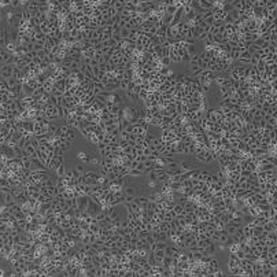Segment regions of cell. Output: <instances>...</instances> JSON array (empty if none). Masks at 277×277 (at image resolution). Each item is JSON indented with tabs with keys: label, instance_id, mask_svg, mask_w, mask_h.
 <instances>
[{
	"label": "cell",
	"instance_id": "cell-1",
	"mask_svg": "<svg viewBox=\"0 0 277 277\" xmlns=\"http://www.w3.org/2000/svg\"><path fill=\"white\" fill-rule=\"evenodd\" d=\"M13 73H14V67H13V66H6V67L1 69V76H3V77H7V78L11 77Z\"/></svg>",
	"mask_w": 277,
	"mask_h": 277
},
{
	"label": "cell",
	"instance_id": "cell-3",
	"mask_svg": "<svg viewBox=\"0 0 277 277\" xmlns=\"http://www.w3.org/2000/svg\"><path fill=\"white\" fill-rule=\"evenodd\" d=\"M125 193H126V195L133 196V195H135V189H133V188H126V189H125Z\"/></svg>",
	"mask_w": 277,
	"mask_h": 277
},
{
	"label": "cell",
	"instance_id": "cell-4",
	"mask_svg": "<svg viewBox=\"0 0 277 277\" xmlns=\"http://www.w3.org/2000/svg\"><path fill=\"white\" fill-rule=\"evenodd\" d=\"M76 170H77V173H84V166H82V165H77V166H76Z\"/></svg>",
	"mask_w": 277,
	"mask_h": 277
},
{
	"label": "cell",
	"instance_id": "cell-2",
	"mask_svg": "<svg viewBox=\"0 0 277 277\" xmlns=\"http://www.w3.org/2000/svg\"><path fill=\"white\" fill-rule=\"evenodd\" d=\"M147 202H148V200H147L146 196H141V198H138V199L136 200V203H140V204H146Z\"/></svg>",
	"mask_w": 277,
	"mask_h": 277
}]
</instances>
